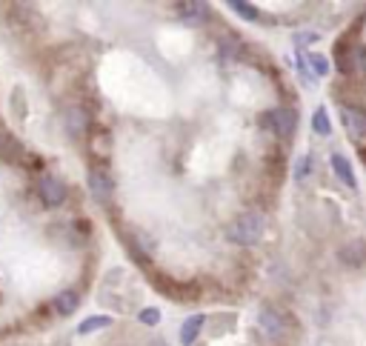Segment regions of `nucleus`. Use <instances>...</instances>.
<instances>
[{"mask_svg":"<svg viewBox=\"0 0 366 346\" xmlns=\"http://www.w3.org/2000/svg\"><path fill=\"white\" fill-rule=\"evenodd\" d=\"M258 320H261V326H263V332H266L269 337L286 335V315H281L275 306H263V309L258 312Z\"/></svg>","mask_w":366,"mask_h":346,"instance_id":"obj_5","label":"nucleus"},{"mask_svg":"<svg viewBox=\"0 0 366 346\" xmlns=\"http://www.w3.org/2000/svg\"><path fill=\"white\" fill-rule=\"evenodd\" d=\"M300 66H303V72L312 69L315 78H326V75H329V61H326L320 52H306V55L300 58Z\"/></svg>","mask_w":366,"mask_h":346,"instance_id":"obj_12","label":"nucleus"},{"mask_svg":"<svg viewBox=\"0 0 366 346\" xmlns=\"http://www.w3.org/2000/svg\"><path fill=\"white\" fill-rule=\"evenodd\" d=\"M320 35H298V43H315Z\"/></svg>","mask_w":366,"mask_h":346,"instance_id":"obj_20","label":"nucleus"},{"mask_svg":"<svg viewBox=\"0 0 366 346\" xmlns=\"http://www.w3.org/2000/svg\"><path fill=\"white\" fill-rule=\"evenodd\" d=\"M312 172H315V157H312V154H303V157L295 163V181L303 184L306 178H312Z\"/></svg>","mask_w":366,"mask_h":346,"instance_id":"obj_18","label":"nucleus"},{"mask_svg":"<svg viewBox=\"0 0 366 346\" xmlns=\"http://www.w3.org/2000/svg\"><path fill=\"white\" fill-rule=\"evenodd\" d=\"M177 15L189 23H201V21H206L209 6L206 4H177Z\"/></svg>","mask_w":366,"mask_h":346,"instance_id":"obj_14","label":"nucleus"},{"mask_svg":"<svg viewBox=\"0 0 366 346\" xmlns=\"http://www.w3.org/2000/svg\"><path fill=\"white\" fill-rule=\"evenodd\" d=\"M340 117L352 137H366V109L363 106H340Z\"/></svg>","mask_w":366,"mask_h":346,"instance_id":"obj_6","label":"nucleus"},{"mask_svg":"<svg viewBox=\"0 0 366 346\" xmlns=\"http://www.w3.org/2000/svg\"><path fill=\"white\" fill-rule=\"evenodd\" d=\"M204 323H206L204 312H195V315H189L187 320H183V326H180V346H195V340L204 332Z\"/></svg>","mask_w":366,"mask_h":346,"instance_id":"obj_9","label":"nucleus"},{"mask_svg":"<svg viewBox=\"0 0 366 346\" xmlns=\"http://www.w3.org/2000/svg\"><path fill=\"white\" fill-rule=\"evenodd\" d=\"M263 232H266V221H263V215H258V212L238 215V218L229 224V229H226L229 241L238 243V246H255V243H261Z\"/></svg>","mask_w":366,"mask_h":346,"instance_id":"obj_1","label":"nucleus"},{"mask_svg":"<svg viewBox=\"0 0 366 346\" xmlns=\"http://www.w3.org/2000/svg\"><path fill=\"white\" fill-rule=\"evenodd\" d=\"M261 126L275 132L278 137H292L298 129V109L295 106H278L261 115Z\"/></svg>","mask_w":366,"mask_h":346,"instance_id":"obj_2","label":"nucleus"},{"mask_svg":"<svg viewBox=\"0 0 366 346\" xmlns=\"http://www.w3.org/2000/svg\"><path fill=\"white\" fill-rule=\"evenodd\" d=\"M340 261H343L346 266H360V263L366 261V243H363V241L346 243V246L340 249Z\"/></svg>","mask_w":366,"mask_h":346,"instance_id":"obj_13","label":"nucleus"},{"mask_svg":"<svg viewBox=\"0 0 366 346\" xmlns=\"http://www.w3.org/2000/svg\"><path fill=\"white\" fill-rule=\"evenodd\" d=\"M89 192H92V198H95L98 204H109V201H112V195H115V181H112V175H109L103 166H95V169L89 172Z\"/></svg>","mask_w":366,"mask_h":346,"instance_id":"obj_4","label":"nucleus"},{"mask_svg":"<svg viewBox=\"0 0 366 346\" xmlns=\"http://www.w3.org/2000/svg\"><path fill=\"white\" fill-rule=\"evenodd\" d=\"M38 198L46 209H58L63 201H66V184L55 175H43L38 181Z\"/></svg>","mask_w":366,"mask_h":346,"instance_id":"obj_3","label":"nucleus"},{"mask_svg":"<svg viewBox=\"0 0 366 346\" xmlns=\"http://www.w3.org/2000/svg\"><path fill=\"white\" fill-rule=\"evenodd\" d=\"M229 6H232V9H235V15H241L244 21H258V18H261L258 6H255V4H249V0H232Z\"/></svg>","mask_w":366,"mask_h":346,"instance_id":"obj_17","label":"nucleus"},{"mask_svg":"<svg viewBox=\"0 0 366 346\" xmlns=\"http://www.w3.org/2000/svg\"><path fill=\"white\" fill-rule=\"evenodd\" d=\"M312 132L320 135V137H329L332 135V123H329V115H326L323 106L315 109V115H312Z\"/></svg>","mask_w":366,"mask_h":346,"instance_id":"obj_16","label":"nucleus"},{"mask_svg":"<svg viewBox=\"0 0 366 346\" xmlns=\"http://www.w3.org/2000/svg\"><path fill=\"white\" fill-rule=\"evenodd\" d=\"M66 129H69V135H72V137L86 135V132H89V115H86V109L72 106V109L66 112Z\"/></svg>","mask_w":366,"mask_h":346,"instance_id":"obj_11","label":"nucleus"},{"mask_svg":"<svg viewBox=\"0 0 366 346\" xmlns=\"http://www.w3.org/2000/svg\"><path fill=\"white\" fill-rule=\"evenodd\" d=\"M26 154L23 143L12 135V132H0V160H6V163H21Z\"/></svg>","mask_w":366,"mask_h":346,"instance_id":"obj_8","label":"nucleus"},{"mask_svg":"<svg viewBox=\"0 0 366 346\" xmlns=\"http://www.w3.org/2000/svg\"><path fill=\"white\" fill-rule=\"evenodd\" d=\"M106 326H112V318H109V315H92V318L80 320V326H78V335H92V332H98V329H106Z\"/></svg>","mask_w":366,"mask_h":346,"instance_id":"obj_15","label":"nucleus"},{"mask_svg":"<svg viewBox=\"0 0 366 346\" xmlns=\"http://www.w3.org/2000/svg\"><path fill=\"white\" fill-rule=\"evenodd\" d=\"M52 306H55V312L58 315H75L78 312V306H80V295L75 292V289H61L55 298H52Z\"/></svg>","mask_w":366,"mask_h":346,"instance_id":"obj_10","label":"nucleus"},{"mask_svg":"<svg viewBox=\"0 0 366 346\" xmlns=\"http://www.w3.org/2000/svg\"><path fill=\"white\" fill-rule=\"evenodd\" d=\"M137 320H140L143 326H157V323H160V309L146 306V309H140V312H137Z\"/></svg>","mask_w":366,"mask_h":346,"instance_id":"obj_19","label":"nucleus"},{"mask_svg":"<svg viewBox=\"0 0 366 346\" xmlns=\"http://www.w3.org/2000/svg\"><path fill=\"white\" fill-rule=\"evenodd\" d=\"M329 163H332V169H335V175L340 178V184H343L346 189L357 192V178H355V169H352L349 157H346V154H340V152H332Z\"/></svg>","mask_w":366,"mask_h":346,"instance_id":"obj_7","label":"nucleus"}]
</instances>
